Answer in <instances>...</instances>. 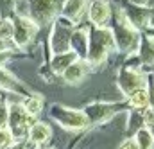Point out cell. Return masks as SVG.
Segmentation results:
<instances>
[{
    "label": "cell",
    "instance_id": "34",
    "mask_svg": "<svg viewBox=\"0 0 154 149\" xmlns=\"http://www.w3.org/2000/svg\"><path fill=\"white\" fill-rule=\"evenodd\" d=\"M145 34H151V36H154V27H152V29H149V31H147Z\"/></svg>",
    "mask_w": 154,
    "mask_h": 149
},
{
    "label": "cell",
    "instance_id": "12",
    "mask_svg": "<svg viewBox=\"0 0 154 149\" xmlns=\"http://www.w3.org/2000/svg\"><path fill=\"white\" fill-rule=\"evenodd\" d=\"M88 4H90V0H63L61 14L59 16L66 18L68 22H72L77 27V25H81L82 18L86 16Z\"/></svg>",
    "mask_w": 154,
    "mask_h": 149
},
{
    "label": "cell",
    "instance_id": "6",
    "mask_svg": "<svg viewBox=\"0 0 154 149\" xmlns=\"http://www.w3.org/2000/svg\"><path fill=\"white\" fill-rule=\"evenodd\" d=\"M74 29H75V25L72 22H68L66 18H63V16H57L52 22V29H50V34H48V52H50V56L70 50V38H72Z\"/></svg>",
    "mask_w": 154,
    "mask_h": 149
},
{
    "label": "cell",
    "instance_id": "8",
    "mask_svg": "<svg viewBox=\"0 0 154 149\" xmlns=\"http://www.w3.org/2000/svg\"><path fill=\"white\" fill-rule=\"evenodd\" d=\"M116 5L122 9L127 22L134 29H138L140 33H147L149 29L154 27V14L151 7H140V5H134L127 0H116Z\"/></svg>",
    "mask_w": 154,
    "mask_h": 149
},
{
    "label": "cell",
    "instance_id": "29",
    "mask_svg": "<svg viewBox=\"0 0 154 149\" xmlns=\"http://www.w3.org/2000/svg\"><path fill=\"white\" fill-rule=\"evenodd\" d=\"M118 149H138V146H136V142H134L133 137H127V138H124V140L120 142Z\"/></svg>",
    "mask_w": 154,
    "mask_h": 149
},
{
    "label": "cell",
    "instance_id": "32",
    "mask_svg": "<svg viewBox=\"0 0 154 149\" xmlns=\"http://www.w3.org/2000/svg\"><path fill=\"white\" fill-rule=\"evenodd\" d=\"M127 2H131L134 5H140V7H149V4H151V0H127Z\"/></svg>",
    "mask_w": 154,
    "mask_h": 149
},
{
    "label": "cell",
    "instance_id": "20",
    "mask_svg": "<svg viewBox=\"0 0 154 149\" xmlns=\"http://www.w3.org/2000/svg\"><path fill=\"white\" fill-rule=\"evenodd\" d=\"M129 108L133 110H145L149 106V95H147V90L145 88H140V90H134L131 95L125 97Z\"/></svg>",
    "mask_w": 154,
    "mask_h": 149
},
{
    "label": "cell",
    "instance_id": "37",
    "mask_svg": "<svg viewBox=\"0 0 154 149\" xmlns=\"http://www.w3.org/2000/svg\"><path fill=\"white\" fill-rule=\"evenodd\" d=\"M152 135H154V133H152Z\"/></svg>",
    "mask_w": 154,
    "mask_h": 149
},
{
    "label": "cell",
    "instance_id": "17",
    "mask_svg": "<svg viewBox=\"0 0 154 149\" xmlns=\"http://www.w3.org/2000/svg\"><path fill=\"white\" fill-rule=\"evenodd\" d=\"M70 50L77 56V59H81V61L86 59V50H88V31H86V25L84 27L77 25L74 29L72 38H70Z\"/></svg>",
    "mask_w": 154,
    "mask_h": 149
},
{
    "label": "cell",
    "instance_id": "13",
    "mask_svg": "<svg viewBox=\"0 0 154 149\" xmlns=\"http://www.w3.org/2000/svg\"><path fill=\"white\" fill-rule=\"evenodd\" d=\"M136 58H138V61H140L143 70L154 68V36L142 33L140 49L136 52Z\"/></svg>",
    "mask_w": 154,
    "mask_h": 149
},
{
    "label": "cell",
    "instance_id": "18",
    "mask_svg": "<svg viewBox=\"0 0 154 149\" xmlns=\"http://www.w3.org/2000/svg\"><path fill=\"white\" fill-rule=\"evenodd\" d=\"M74 61H77V56L72 50H66V52H61V54H56V56H50V61H48V72L56 77L63 74Z\"/></svg>",
    "mask_w": 154,
    "mask_h": 149
},
{
    "label": "cell",
    "instance_id": "7",
    "mask_svg": "<svg viewBox=\"0 0 154 149\" xmlns=\"http://www.w3.org/2000/svg\"><path fill=\"white\" fill-rule=\"evenodd\" d=\"M29 2V18L38 25H48L61 14L63 0H27Z\"/></svg>",
    "mask_w": 154,
    "mask_h": 149
},
{
    "label": "cell",
    "instance_id": "22",
    "mask_svg": "<svg viewBox=\"0 0 154 149\" xmlns=\"http://www.w3.org/2000/svg\"><path fill=\"white\" fill-rule=\"evenodd\" d=\"M143 128V115L142 110H129L127 112V133H134L136 129Z\"/></svg>",
    "mask_w": 154,
    "mask_h": 149
},
{
    "label": "cell",
    "instance_id": "2",
    "mask_svg": "<svg viewBox=\"0 0 154 149\" xmlns=\"http://www.w3.org/2000/svg\"><path fill=\"white\" fill-rule=\"evenodd\" d=\"M113 13H111V22H109V29L113 33L115 38V47L116 52L122 54L124 58H129V56H136L138 49H140V40H142V33L138 29H134L127 18L124 16L122 9L116 5L113 7Z\"/></svg>",
    "mask_w": 154,
    "mask_h": 149
},
{
    "label": "cell",
    "instance_id": "5",
    "mask_svg": "<svg viewBox=\"0 0 154 149\" xmlns=\"http://www.w3.org/2000/svg\"><path fill=\"white\" fill-rule=\"evenodd\" d=\"M48 115L66 131H84L90 128L88 119L82 110H75V108L63 106V104H52Z\"/></svg>",
    "mask_w": 154,
    "mask_h": 149
},
{
    "label": "cell",
    "instance_id": "35",
    "mask_svg": "<svg viewBox=\"0 0 154 149\" xmlns=\"http://www.w3.org/2000/svg\"><path fill=\"white\" fill-rule=\"evenodd\" d=\"M41 149H54V147H41Z\"/></svg>",
    "mask_w": 154,
    "mask_h": 149
},
{
    "label": "cell",
    "instance_id": "9",
    "mask_svg": "<svg viewBox=\"0 0 154 149\" xmlns=\"http://www.w3.org/2000/svg\"><path fill=\"white\" fill-rule=\"evenodd\" d=\"M36 119L29 117L23 106L20 103H9V113H7V131L13 135L14 142H20V140H25V135L31 128V124L34 122Z\"/></svg>",
    "mask_w": 154,
    "mask_h": 149
},
{
    "label": "cell",
    "instance_id": "14",
    "mask_svg": "<svg viewBox=\"0 0 154 149\" xmlns=\"http://www.w3.org/2000/svg\"><path fill=\"white\" fill-rule=\"evenodd\" d=\"M27 135H29V142L32 146H36V147L38 146H47L52 138V128L43 120H34L31 124Z\"/></svg>",
    "mask_w": 154,
    "mask_h": 149
},
{
    "label": "cell",
    "instance_id": "24",
    "mask_svg": "<svg viewBox=\"0 0 154 149\" xmlns=\"http://www.w3.org/2000/svg\"><path fill=\"white\" fill-rule=\"evenodd\" d=\"M13 20L11 18H0V40L4 41H9L13 40Z\"/></svg>",
    "mask_w": 154,
    "mask_h": 149
},
{
    "label": "cell",
    "instance_id": "23",
    "mask_svg": "<svg viewBox=\"0 0 154 149\" xmlns=\"http://www.w3.org/2000/svg\"><path fill=\"white\" fill-rule=\"evenodd\" d=\"M18 0H0V18H14Z\"/></svg>",
    "mask_w": 154,
    "mask_h": 149
},
{
    "label": "cell",
    "instance_id": "36",
    "mask_svg": "<svg viewBox=\"0 0 154 149\" xmlns=\"http://www.w3.org/2000/svg\"><path fill=\"white\" fill-rule=\"evenodd\" d=\"M149 70H152V72H154V68H149Z\"/></svg>",
    "mask_w": 154,
    "mask_h": 149
},
{
    "label": "cell",
    "instance_id": "25",
    "mask_svg": "<svg viewBox=\"0 0 154 149\" xmlns=\"http://www.w3.org/2000/svg\"><path fill=\"white\" fill-rule=\"evenodd\" d=\"M145 90L149 95V106H154V72L152 70H145Z\"/></svg>",
    "mask_w": 154,
    "mask_h": 149
},
{
    "label": "cell",
    "instance_id": "27",
    "mask_svg": "<svg viewBox=\"0 0 154 149\" xmlns=\"http://www.w3.org/2000/svg\"><path fill=\"white\" fill-rule=\"evenodd\" d=\"M13 144H14V138H13V135L7 131V128L0 129V149H9Z\"/></svg>",
    "mask_w": 154,
    "mask_h": 149
},
{
    "label": "cell",
    "instance_id": "3",
    "mask_svg": "<svg viewBox=\"0 0 154 149\" xmlns=\"http://www.w3.org/2000/svg\"><path fill=\"white\" fill-rule=\"evenodd\" d=\"M127 61L118 67V72H116V86L120 90V94L124 95V99L127 95H131L134 90H140V88H145V70L142 68L140 61L136 56H129L125 58Z\"/></svg>",
    "mask_w": 154,
    "mask_h": 149
},
{
    "label": "cell",
    "instance_id": "26",
    "mask_svg": "<svg viewBox=\"0 0 154 149\" xmlns=\"http://www.w3.org/2000/svg\"><path fill=\"white\" fill-rule=\"evenodd\" d=\"M142 115H143V126L154 133V106H147L145 110H142Z\"/></svg>",
    "mask_w": 154,
    "mask_h": 149
},
{
    "label": "cell",
    "instance_id": "4",
    "mask_svg": "<svg viewBox=\"0 0 154 149\" xmlns=\"http://www.w3.org/2000/svg\"><path fill=\"white\" fill-rule=\"evenodd\" d=\"M129 104L125 99L122 101H93V103H88L82 112L88 119V124L90 128H99L106 122H109L116 113H122V112H129Z\"/></svg>",
    "mask_w": 154,
    "mask_h": 149
},
{
    "label": "cell",
    "instance_id": "33",
    "mask_svg": "<svg viewBox=\"0 0 154 149\" xmlns=\"http://www.w3.org/2000/svg\"><path fill=\"white\" fill-rule=\"evenodd\" d=\"M5 50H9V45H7V41L0 40V52H5Z\"/></svg>",
    "mask_w": 154,
    "mask_h": 149
},
{
    "label": "cell",
    "instance_id": "30",
    "mask_svg": "<svg viewBox=\"0 0 154 149\" xmlns=\"http://www.w3.org/2000/svg\"><path fill=\"white\" fill-rule=\"evenodd\" d=\"M9 149H29V142L27 140H20V142H14Z\"/></svg>",
    "mask_w": 154,
    "mask_h": 149
},
{
    "label": "cell",
    "instance_id": "31",
    "mask_svg": "<svg viewBox=\"0 0 154 149\" xmlns=\"http://www.w3.org/2000/svg\"><path fill=\"white\" fill-rule=\"evenodd\" d=\"M11 54H13V50H5V52H0V67L11 58Z\"/></svg>",
    "mask_w": 154,
    "mask_h": 149
},
{
    "label": "cell",
    "instance_id": "21",
    "mask_svg": "<svg viewBox=\"0 0 154 149\" xmlns=\"http://www.w3.org/2000/svg\"><path fill=\"white\" fill-rule=\"evenodd\" d=\"M133 138L136 142L138 149H154V135L143 126L133 133Z\"/></svg>",
    "mask_w": 154,
    "mask_h": 149
},
{
    "label": "cell",
    "instance_id": "15",
    "mask_svg": "<svg viewBox=\"0 0 154 149\" xmlns=\"http://www.w3.org/2000/svg\"><path fill=\"white\" fill-rule=\"evenodd\" d=\"M90 72V68H88V65L84 63V61H81V59H77L74 61L63 74L59 75L66 84H70V86H75V84H81L84 79H86V75Z\"/></svg>",
    "mask_w": 154,
    "mask_h": 149
},
{
    "label": "cell",
    "instance_id": "1",
    "mask_svg": "<svg viewBox=\"0 0 154 149\" xmlns=\"http://www.w3.org/2000/svg\"><path fill=\"white\" fill-rule=\"evenodd\" d=\"M88 50H86V59L84 63L91 70H99L109 58V54L116 52L115 38L109 27H97L88 24Z\"/></svg>",
    "mask_w": 154,
    "mask_h": 149
},
{
    "label": "cell",
    "instance_id": "28",
    "mask_svg": "<svg viewBox=\"0 0 154 149\" xmlns=\"http://www.w3.org/2000/svg\"><path fill=\"white\" fill-rule=\"evenodd\" d=\"M7 113H9L7 99H0V129H4L5 124H7Z\"/></svg>",
    "mask_w": 154,
    "mask_h": 149
},
{
    "label": "cell",
    "instance_id": "16",
    "mask_svg": "<svg viewBox=\"0 0 154 149\" xmlns=\"http://www.w3.org/2000/svg\"><path fill=\"white\" fill-rule=\"evenodd\" d=\"M0 88L5 90V92H11V94L25 95V97L31 94V92L27 90V86H25L16 75H13L9 70H5V68H2V67H0Z\"/></svg>",
    "mask_w": 154,
    "mask_h": 149
},
{
    "label": "cell",
    "instance_id": "19",
    "mask_svg": "<svg viewBox=\"0 0 154 149\" xmlns=\"http://www.w3.org/2000/svg\"><path fill=\"white\" fill-rule=\"evenodd\" d=\"M43 104H45V99H43L41 94H29V95L25 97V101L22 103L25 113H27L29 117H32V119H36L39 113H41Z\"/></svg>",
    "mask_w": 154,
    "mask_h": 149
},
{
    "label": "cell",
    "instance_id": "10",
    "mask_svg": "<svg viewBox=\"0 0 154 149\" xmlns=\"http://www.w3.org/2000/svg\"><path fill=\"white\" fill-rule=\"evenodd\" d=\"M13 43L18 49H27L29 43L34 41V38L38 34L39 27L27 16V14H18L13 18Z\"/></svg>",
    "mask_w": 154,
    "mask_h": 149
},
{
    "label": "cell",
    "instance_id": "11",
    "mask_svg": "<svg viewBox=\"0 0 154 149\" xmlns=\"http://www.w3.org/2000/svg\"><path fill=\"white\" fill-rule=\"evenodd\" d=\"M111 2L109 0H90L86 16L91 25L97 27H108L111 22Z\"/></svg>",
    "mask_w": 154,
    "mask_h": 149
}]
</instances>
